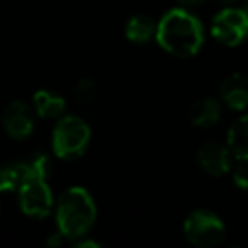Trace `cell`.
I'll return each mask as SVG.
<instances>
[{
    "label": "cell",
    "mask_w": 248,
    "mask_h": 248,
    "mask_svg": "<svg viewBox=\"0 0 248 248\" xmlns=\"http://www.w3.org/2000/svg\"><path fill=\"white\" fill-rule=\"evenodd\" d=\"M204 24L186 7H173L156 21L155 41L175 58H192L204 46Z\"/></svg>",
    "instance_id": "obj_1"
},
{
    "label": "cell",
    "mask_w": 248,
    "mask_h": 248,
    "mask_svg": "<svg viewBox=\"0 0 248 248\" xmlns=\"http://www.w3.org/2000/svg\"><path fill=\"white\" fill-rule=\"evenodd\" d=\"M56 228L68 241L89 236L97 219V206L85 187L73 186L65 189L55 204Z\"/></svg>",
    "instance_id": "obj_2"
},
{
    "label": "cell",
    "mask_w": 248,
    "mask_h": 248,
    "mask_svg": "<svg viewBox=\"0 0 248 248\" xmlns=\"http://www.w3.org/2000/svg\"><path fill=\"white\" fill-rule=\"evenodd\" d=\"M92 140V129L89 123L80 116L65 114L56 119L51 133V150L56 158L63 162H73L87 153Z\"/></svg>",
    "instance_id": "obj_3"
},
{
    "label": "cell",
    "mask_w": 248,
    "mask_h": 248,
    "mask_svg": "<svg viewBox=\"0 0 248 248\" xmlns=\"http://www.w3.org/2000/svg\"><path fill=\"white\" fill-rule=\"evenodd\" d=\"M184 236L199 248H214L226 238L224 221L209 209H196L184 221Z\"/></svg>",
    "instance_id": "obj_4"
},
{
    "label": "cell",
    "mask_w": 248,
    "mask_h": 248,
    "mask_svg": "<svg viewBox=\"0 0 248 248\" xmlns=\"http://www.w3.org/2000/svg\"><path fill=\"white\" fill-rule=\"evenodd\" d=\"M209 31L217 43L228 48H236L248 39V14L234 5L223 7L213 17Z\"/></svg>",
    "instance_id": "obj_5"
},
{
    "label": "cell",
    "mask_w": 248,
    "mask_h": 248,
    "mask_svg": "<svg viewBox=\"0 0 248 248\" xmlns=\"http://www.w3.org/2000/svg\"><path fill=\"white\" fill-rule=\"evenodd\" d=\"M17 197L21 211L32 219H45L55 211V196L46 179H26L19 187Z\"/></svg>",
    "instance_id": "obj_6"
},
{
    "label": "cell",
    "mask_w": 248,
    "mask_h": 248,
    "mask_svg": "<svg viewBox=\"0 0 248 248\" xmlns=\"http://www.w3.org/2000/svg\"><path fill=\"white\" fill-rule=\"evenodd\" d=\"M36 112L32 109V104L26 102L22 99H16L4 109L2 114V126L9 138L16 141L29 138L34 131L36 126Z\"/></svg>",
    "instance_id": "obj_7"
},
{
    "label": "cell",
    "mask_w": 248,
    "mask_h": 248,
    "mask_svg": "<svg viewBox=\"0 0 248 248\" xmlns=\"http://www.w3.org/2000/svg\"><path fill=\"white\" fill-rule=\"evenodd\" d=\"M196 163L209 177H223L233 167V155L226 143L209 141L202 145L196 153Z\"/></svg>",
    "instance_id": "obj_8"
},
{
    "label": "cell",
    "mask_w": 248,
    "mask_h": 248,
    "mask_svg": "<svg viewBox=\"0 0 248 248\" xmlns=\"http://www.w3.org/2000/svg\"><path fill=\"white\" fill-rule=\"evenodd\" d=\"M219 99L228 109L243 112L248 109V73L234 72L221 82Z\"/></svg>",
    "instance_id": "obj_9"
},
{
    "label": "cell",
    "mask_w": 248,
    "mask_h": 248,
    "mask_svg": "<svg viewBox=\"0 0 248 248\" xmlns=\"http://www.w3.org/2000/svg\"><path fill=\"white\" fill-rule=\"evenodd\" d=\"M223 114V102L217 97H201L192 104L189 110V119L192 126L199 129L213 128L214 124L221 119Z\"/></svg>",
    "instance_id": "obj_10"
},
{
    "label": "cell",
    "mask_w": 248,
    "mask_h": 248,
    "mask_svg": "<svg viewBox=\"0 0 248 248\" xmlns=\"http://www.w3.org/2000/svg\"><path fill=\"white\" fill-rule=\"evenodd\" d=\"M32 109L41 119H60L66 114V99L49 89H39L32 95Z\"/></svg>",
    "instance_id": "obj_11"
},
{
    "label": "cell",
    "mask_w": 248,
    "mask_h": 248,
    "mask_svg": "<svg viewBox=\"0 0 248 248\" xmlns=\"http://www.w3.org/2000/svg\"><path fill=\"white\" fill-rule=\"evenodd\" d=\"M226 146L234 160H248V114L234 119L228 128Z\"/></svg>",
    "instance_id": "obj_12"
},
{
    "label": "cell",
    "mask_w": 248,
    "mask_h": 248,
    "mask_svg": "<svg viewBox=\"0 0 248 248\" xmlns=\"http://www.w3.org/2000/svg\"><path fill=\"white\" fill-rule=\"evenodd\" d=\"M124 34L135 45H146L156 36V21L146 14H136L128 19L124 26Z\"/></svg>",
    "instance_id": "obj_13"
},
{
    "label": "cell",
    "mask_w": 248,
    "mask_h": 248,
    "mask_svg": "<svg viewBox=\"0 0 248 248\" xmlns=\"http://www.w3.org/2000/svg\"><path fill=\"white\" fill-rule=\"evenodd\" d=\"M29 179L26 162H7L0 165V194L17 192L19 187Z\"/></svg>",
    "instance_id": "obj_14"
},
{
    "label": "cell",
    "mask_w": 248,
    "mask_h": 248,
    "mask_svg": "<svg viewBox=\"0 0 248 248\" xmlns=\"http://www.w3.org/2000/svg\"><path fill=\"white\" fill-rule=\"evenodd\" d=\"M29 170V177H38V179H46L53 172V158L48 152H34L28 160H24Z\"/></svg>",
    "instance_id": "obj_15"
},
{
    "label": "cell",
    "mask_w": 248,
    "mask_h": 248,
    "mask_svg": "<svg viewBox=\"0 0 248 248\" xmlns=\"http://www.w3.org/2000/svg\"><path fill=\"white\" fill-rule=\"evenodd\" d=\"M95 93H97V83H95V80L90 78V77L80 78L78 82L75 83V87H73V97H75V100L80 104L92 102Z\"/></svg>",
    "instance_id": "obj_16"
},
{
    "label": "cell",
    "mask_w": 248,
    "mask_h": 248,
    "mask_svg": "<svg viewBox=\"0 0 248 248\" xmlns=\"http://www.w3.org/2000/svg\"><path fill=\"white\" fill-rule=\"evenodd\" d=\"M233 184L241 190H248V160H236V165L231 167Z\"/></svg>",
    "instance_id": "obj_17"
},
{
    "label": "cell",
    "mask_w": 248,
    "mask_h": 248,
    "mask_svg": "<svg viewBox=\"0 0 248 248\" xmlns=\"http://www.w3.org/2000/svg\"><path fill=\"white\" fill-rule=\"evenodd\" d=\"M66 241H68V240H66V236L60 230H56L55 233H51L48 238H46V245H48V247H51V248L62 247V245L66 243Z\"/></svg>",
    "instance_id": "obj_18"
},
{
    "label": "cell",
    "mask_w": 248,
    "mask_h": 248,
    "mask_svg": "<svg viewBox=\"0 0 248 248\" xmlns=\"http://www.w3.org/2000/svg\"><path fill=\"white\" fill-rule=\"evenodd\" d=\"M75 245L78 248H100V247H102V243H100V241L90 240V238H87V236H83V238H80V240H77Z\"/></svg>",
    "instance_id": "obj_19"
},
{
    "label": "cell",
    "mask_w": 248,
    "mask_h": 248,
    "mask_svg": "<svg viewBox=\"0 0 248 248\" xmlns=\"http://www.w3.org/2000/svg\"><path fill=\"white\" fill-rule=\"evenodd\" d=\"M180 4V7H186V9H190V7H199L201 4H204L206 0H177Z\"/></svg>",
    "instance_id": "obj_20"
},
{
    "label": "cell",
    "mask_w": 248,
    "mask_h": 248,
    "mask_svg": "<svg viewBox=\"0 0 248 248\" xmlns=\"http://www.w3.org/2000/svg\"><path fill=\"white\" fill-rule=\"evenodd\" d=\"M216 4H219L221 7H231V5H234L238 2V0H214Z\"/></svg>",
    "instance_id": "obj_21"
},
{
    "label": "cell",
    "mask_w": 248,
    "mask_h": 248,
    "mask_svg": "<svg viewBox=\"0 0 248 248\" xmlns=\"http://www.w3.org/2000/svg\"><path fill=\"white\" fill-rule=\"evenodd\" d=\"M241 9L248 14V0H243V4H241Z\"/></svg>",
    "instance_id": "obj_22"
}]
</instances>
